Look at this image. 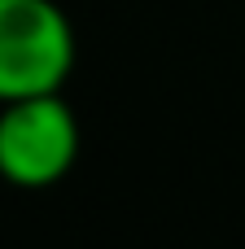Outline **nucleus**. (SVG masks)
<instances>
[{
  "label": "nucleus",
  "instance_id": "f03ea898",
  "mask_svg": "<svg viewBox=\"0 0 245 249\" xmlns=\"http://www.w3.org/2000/svg\"><path fill=\"white\" fill-rule=\"evenodd\" d=\"M79 158V123L53 92L9 101L0 114V175L18 188L61 179Z\"/></svg>",
  "mask_w": 245,
  "mask_h": 249
},
{
  "label": "nucleus",
  "instance_id": "f257e3e1",
  "mask_svg": "<svg viewBox=\"0 0 245 249\" xmlns=\"http://www.w3.org/2000/svg\"><path fill=\"white\" fill-rule=\"evenodd\" d=\"M70 66L75 31L53 0H0V101L57 92Z\"/></svg>",
  "mask_w": 245,
  "mask_h": 249
}]
</instances>
